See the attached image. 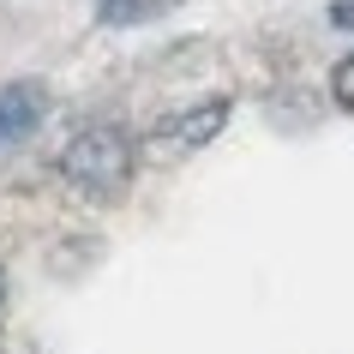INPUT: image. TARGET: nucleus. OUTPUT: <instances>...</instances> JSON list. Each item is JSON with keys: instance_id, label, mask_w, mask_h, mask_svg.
<instances>
[{"instance_id": "f257e3e1", "label": "nucleus", "mask_w": 354, "mask_h": 354, "mask_svg": "<svg viewBox=\"0 0 354 354\" xmlns=\"http://www.w3.org/2000/svg\"><path fill=\"white\" fill-rule=\"evenodd\" d=\"M60 174H66L78 192H91V198H114V192L132 180V138L114 127V120H96V127H84V132L66 138Z\"/></svg>"}, {"instance_id": "f03ea898", "label": "nucleus", "mask_w": 354, "mask_h": 354, "mask_svg": "<svg viewBox=\"0 0 354 354\" xmlns=\"http://www.w3.org/2000/svg\"><path fill=\"white\" fill-rule=\"evenodd\" d=\"M42 114H48V91H42L37 78L6 84V91H0V145H19V138H30V132L42 127Z\"/></svg>"}, {"instance_id": "7ed1b4c3", "label": "nucleus", "mask_w": 354, "mask_h": 354, "mask_svg": "<svg viewBox=\"0 0 354 354\" xmlns=\"http://www.w3.org/2000/svg\"><path fill=\"white\" fill-rule=\"evenodd\" d=\"M223 120H228V96H210L205 109H192V114H174V120H162L156 127V138H168V145H210L216 132H223Z\"/></svg>"}, {"instance_id": "20e7f679", "label": "nucleus", "mask_w": 354, "mask_h": 354, "mask_svg": "<svg viewBox=\"0 0 354 354\" xmlns=\"http://www.w3.org/2000/svg\"><path fill=\"white\" fill-rule=\"evenodd\" d=\"M180 0H96V19L102 24H150L162 19V12H174Z\"/></svg>"}, {"instance_id": "39448f33", "label": "nucleus", "mask_w": 354, "mask_h": 354, "mask_svg": "<svg viewBox=\"0 0 354 354\" xmlns=\"http://www.w3.org/2000/svg\"><path fill=\"white\" fill-rule=\"evenodd\" d=\"M330 96H336V109H348V114H354V55L330 73Z\"/></svg>"}, {"instance_id": "423d86ee", "label": "nucleus", "mask_w": 354, "mask_h": 354, "mask_svg": "<svg viewBox=\"0 0 354 354\" xmlns=\"http://www.w3.org/2000/svg\"><path fill=\"white\" fill-rule=\"evenodd\" d=\"M330 24H336V30H354V0H336V6H330Z\"/></svg>"}, {"instance_id": "0eeeda50", "label": "nucleus", "mask_w": 354, "mask_h": 354, "mask_svg": "<svg viewBox=\"0 0 354 354\" xmlns=\"http://www.w3.org/2000/svg\"><path fill=\"white\" fill-rule=\"evenodd\" d=\"M0 300H6V270H0Z\"/></svg>"}]
</instances>
